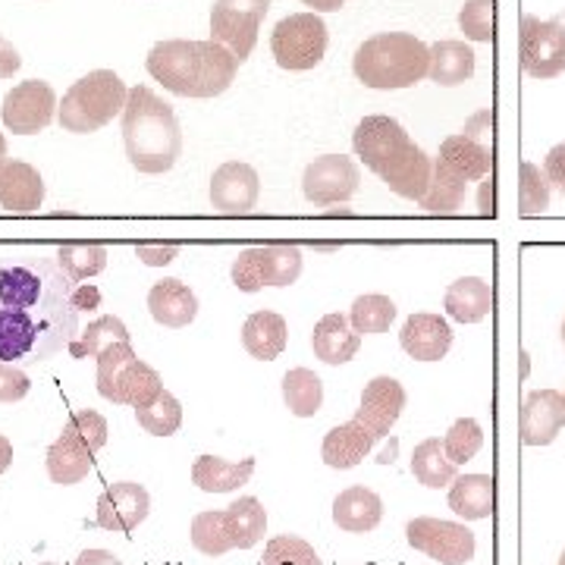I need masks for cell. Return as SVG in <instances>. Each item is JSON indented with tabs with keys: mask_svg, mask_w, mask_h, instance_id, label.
<instances>
[{
	"mask_svg": "<svg viewBox=\"0 0 565 565\" xmlns=\"http://www.w3.org/2000/svg\"><path fill=\"white\" fill-rule=\"evenodd\" d=\"M405 408V390L396 377H374L362 390V403L355 408V422H362L377 440L390 437L393 424L399 422Z\"/></svg>",
	"mask_w": 565,
	"mask_h": 565,
	"instance_id": "cell-19",
	"label": "cell"
},
{
	"mask_svg": "<svg viewBox=\"0 0 565 565\" xmlns=\"http://www.w3.org/2000/svg\"><path fill=\"white\" fill-rule=\"evenodd\" d=\"M76 286L57 258L44 255H0V308H22L44 318L76 323Z\"/></svg>",
	"mask_w": 565,
	"mask_h": 565,
	"instance_id": "cell-3",
	"label": "cell"
},
{
	"mask_svg": "<svg viewBox=\"0 0 565 565\" xmlns=\"http://www.w3.org/2000/svg\"><path fill=\"white\" fill-rule=\"evenodd\" d=\"M29 390H32V381H29V374L22 367L0 362V403H20V399L29 396Z\"/></svg>",
	"mask_w": 565,
	"mask_h": 565,
	"instance_id": "cell-47",
	"label": "cell"
},
{
	"mask_svg": "<svg viewBox=\"0 0 565 565\" xmlns=\"http://www.w3.org/2000/svg\"><path fill=\"white\" fill-rule=\"evenodd\" d=\"M362 345V333H355V327L349 323L345 315H323L321 321L315 323V333H311V349H315V359H321L323 364H345L355 359Z\"/></svg>",
	"mask_w": 565,
	"mask_h": 565,
	"instance_id": "cell-24",
	"label": "cell"
},
{
	"mask_svg": "<svg viewBox=\"0 0 565 565\" xmlns=\"http://www.w3.org/2000/svg\"><path fill=\"white\" fill-rule=\"evenodd\" d=\"M478 207H481V214H484V217L493 214V173L481 180V199H478Z\"/></svg>",
	"mask_w": 565,
	"mask_h": 565,
	"instance_id": "cell-53",
	"label": "cell"
},
{
	"mask_svg": "<svg viewBox=\"0 0 565 565\" xmlns=\"http://www.w3.org/2000/svg\"><path fill=\"white\" fill-rule=\"evenodd\" d=\"M126 158L139 173H167L180 161L182 129L173 107L158 98L148 85L129 88L122 110Z\"/></svg>",
	"mask_w": 565,
	"mask_h": 565,
	"instance_id": "cell-4",
	"label": "cell"
},
{
	"mask_svg": "<svg viewBox=\"0 0 565 565\" xmlns=\"http://www.w3.org/2000/svg\"><path fill=\"white\" fill-rule=\"evenodd\" d=\"M223 519H226L233 550H252V546L262 544L264 534H267V509L255 497H239L236 503L226 505Z\"/></svg>",
	"mask_w": 565,
	"mask_h": 565,
	"instance_id": "cell-32",
	"label": "cell"
},
{
	"mask_svg": "<svg viewBox=\"0 0 565 565\" xmlns=\"http://www.w3.org/2000/svg\"><path fill=\"white\" fill-rule=\"evenodd\" d=\"M145 66L151 79H158L180 98H217L239 73V61L217 41H158Z\"/></svg>",
	"mask_w": 565,
	"mask_h": 565,
	"instance_id": "cell-2",
	"label": "cell"
},
{
	"mask_svg": "<svg viewBox=\"0 0 565 565\" xmlns=\"http://www.w3.org/2000/svg\"><path fill=\"white\" fill-rule=\"evenodd\" d=\"M405 541L408 546L422 550L424 556L437 559L444 565H468L478 553V537L475 531L462 522H446V519H412L405 525Z\"/></svg>",
	"mask_w": 565,
	"mask_h": 565,
	"instance_id": "cell-12",
	"label": "cell"
},
{
	"mask_svg": "<svg viewBox=\"0 0 565 565\" xmlns=\"http://www.w3.org/2000/svg\"><path fill=\"white\" fill-rule=\"evenodd\" d=\"M239 292H258L264 286H292L302 277V252L296 245H258L236 255L230 267Z\"/></svg>",
	"mask_w": 565,
	"mask_h": 565,
	"instance_id": "cell-10",
	"label": "cell"
},
{
	"mask_svg": "<svg viewBox=\"0 0 565 565\" xmlns=\"http://www.w3.org/2000/svg\"><path fill=\"white\" fill-rule=\"evenodd\" d=\"M0 161H7V139H3V132H0Z\"/></svg>",
	"mask_w": 565,
	"mask_h": 565,
	"instance_id": "cell-56",
	"label": "cell"
},
{
	"mask_svg": "<svg viewBox=\"0 0 565 565\" xmlns=\"http://www.w3.org/2000/svg\"><path fill=\"white\" fill-rule=\"evenodd\" d=\"M456 468H459V465L449 462L444 440H437V437L422 440V444L415 446V452H412V475H415V481L427 487V490H440V487L452 484V481L459 478Z\"/></svg>",
	"mask_w": 565,
	"mask_h": 565,
	"instance_id": "cell-34",
	"label": "cell"
},
{
	"mask_svg": "<svg viewBox=\"0 0 565 565\" xmlns=\"http://www.w3.org/2000/svg\"><path fill=\"white\" fill-rule=\"evenodd\" d=\"M352 148H355V158L390 185V192H396L405 202H422L430 185L434 158H427L422 148L408 139L403 122L384 114L364 117L352 132Z\"/></svg>",
	"mask_w": 565,
	"mask_h": 565,
	"instance_id": "cell-1",
	"label": "cell"
},
{
	"mask_svg": "<svg viewBox=\"0 0 565 565\" xmlns=\"http://www.w3.org/2000/svg\"><path fill=\"white\" fill-rule=\"evenodd\" d=\"M565 427V393L534 390L519 412V437L525 446H550Z\"/></svg>",
	"mask_w": 565,
	"mask_h": 565,
	"instance_id": "cell-18",
	"label": "cell"
},
{
	"mask_svg": "<svg viewBox=\"0 0 565 565\" xmlns=\"http://www.w3.org/2000/svg\"><path fill=\"white\" fill-rule=\"evenodd\" d=\"M57 264L70 280L85 282L98 277L107 267V252H104V245L95 243H63L57 248Z\"/></svg>",
	"mask_w": 565,
	"mask_h": 565,
	"instance_id": "cell-39",
	"label": "cell"
},
{
	"mask_svg": "<svg viewBox=\"0 0 565 565\" xmlns=\"http://www.w3.org/2000/svg\"><path fill=\"white\" fill-rule=\"evenodd\" d=\"M98 515L95 522L104 531H114V534H132L136 527L151 515V497L148 490L136 481H117L104 490L98 497Z\"/></svg>",
	"mask_w": 565,
	"mask_h": 565,
	"instance_id": "cell-17",
	"label": "cell"
},
{
	"mask_svg": "<svg viewBox=\"0 0 565 565\" xmlns=\"http://www.w3.org/2000/svg\"><path fill=\"white\" fill-rule=\"evenodd\" d=\"M148 311L161 327L182 330L199 318V299L189 289V282L177 280V277H163L148 289Z\"/></svg>",
	"mask_w": 565,
	"mask_h": 565,
	"instance_id": "cell-21",
	"label": "cell"
},
{
	"mask_svg": "<svg viewBox=\"0 0 565 565\" xmlns=\"http://www.w3.org/2000/svg\"><path fill=\"white\" fill-rule=\"evenodd\" d=\"M478 57L465 41H437L430 44V66H427V79L437 85H462L475 76Z\"/></svg>",
	"mask_w": 565,
	"mask_h": 565,
	"instance_id": "cell-30",
	"label": "cell"
},
{
	"mask_svg": "<svg viewBox=\"0 0 565 565\" xmlns=\"http://www.w3.org/2000/svg\"><path fill=\"white\" fill-rule=\"evenodd\" d=\"M76 565H122L110 550H82Z\"/></svg>",
	"mask_w": 565,
	"mask_h": 565,
	"instance_id": "cell-52",
	"label": "cell"
},
{
	"mask_svg": "<svg viewBox=\"0 0 565 565\" xmlns=\"http://www.w3.org/2000/svg\"><path fill=\"white\" fill-rule=\"evenodd\" d=\"M177 255H180V245H177V243H167V245L141 243V245H136V258L148 264V267H163V264L173 262Z\"/></svg>",
	"mask_w": 565,
	"mask_h": 565,
	"instance_id": "cell-49",
	"label": "cell"
},
{
	"mask_svg": "<svg viewBox=\"0 0 565 565\" xmlns=\"http://www.w3.org/2000/svg\"><path fill=\"white\" fill-rule=\"evenodd\" d=\"M381 519H384V500L362 484L345 487L343 493L333 500V522L340 531L367 534L381 525Z\"/></svg>",
	"mask_w": 565,
	"mask_h": 565,
	"instance_id": "cell-25",
	"label": "cell"
},
{
	"mask_svg": "<svg viewBox=\"0 0 565 565\" xmlns=\"http://www.w3.org/2000/svg\"><path fill=\"white\" fill-rule=\"evenodd\" d=\"M20 66H22L20 51L0 35V79H13V76L20 73Z\"/></svg>",
	"mask_w": 565,
	"mask_h": 565,
	"instance_id": "cell-51",
	"label": "cell"
},
{
	"mask_svg": "<svg viewBox=\"0 0 565 565\" xmlns=\"http://www.w3.org/2000/svg\"><path fill=\"white\" fill-rule=\"evenodd\" d=\"M189 537H192V546L217 559V556H226L233 550V541H230V531H226V519H223V509H207V512H199L192 519V527H189Z\"/></svg>",
	"mask_w": 565,
	"mask_h": 565,
	"instance_id": "cell-40",
	"label": "cell"
},
{
	"mask_svg": "<svg viewBox=\"0 0 565 565\" xmlns=\"http://www.w3.org/2000/svg\"><path fill=\"white\" fill-rule=\"evenodd\" d=\"M446 315L459 323H481L493 308V286L484 277H459L444 296Z\"/></svg>",
	"mask_w": 565,
	"mask_h": 565,
	"instance_id": "cell-27",
	"label": "cell"
},
{
	"mask_svg": "<svg viewBox=\"0 0 565 565\" xmlns=\"http://www.w3.org/2000/svg\"><path fill=\"white\" fill-rule=\"evenodd\" d=\"M481 446H484V427L475 422V418H459V422L446 430L444 449L452 465L471 462L481 452Z\"/></svg>",
	"mask_w": 565,
	"mask_h": 565,
	"instance_id": "cell-44",
	"label": "cell"
},
{
	"mask_svg": "<svg viewBox=\"0 0 565 565\" xmlns=\"http://www.w3.org/2000/svg\"><path fill=\"white\" fill-rule=\"evenodd\" d=\"M556 20H563V22H565V10H559V13H556Z\"/></svg>",
	"mask_w": 565,
	"mask_h": 565,
	"instance_id": "cell-57",
	"label": "cell"
},
{
	"mask_svg": "<svg viewBox=\"0 0 565 565\" xmlns=\"http://www.w3.org/2000/svg\"><path fill=\"white\" fill-rule=\"evenodd\" d=\"M427 66L430 47L408 32H381L362 41L352 57L355 79L377 92H399L418 85L427 76Z\"/></svg>",
	"mask_w": 565,
	"mask_h": 565,
	"instance_id": "cell-5",
	"label": "cell"
},
{
	"mask_svg": "<svg viewBox=\"0 0 565 565\" xmlns=\"http://www.w3.org/2000/svg\"><path fill=\"white\" fill-rule=\"evenodd\" d=\"M61 437L82 446L85 452L98 456L104 444H107V422H104L102 412H95V408H79V412L70 415V422L63 424Z\"/></svg>",
	"mask_w": 565,
	"mask_h": 565,
	"instance_id": "cell-42",
	"label": "cell"
},
{
	"mask_svg": "<svg viewBox=\"0 0 565 565\" xmlns=\"http://www.w3.org/2000/svg\"><path fill=\"white\" fill-rule=\"evenodd\" d=\"M563 343H565V321H563Z\"/></svg>",
	"mask_w": 565,
	"mask_h": 565,
	"instance_id": "cell-59",
	"label": "cell"
},
{
	"mask_svg": "<svg viewBox=\"0 0 565 565\" xmlns=\"http://www.w3.org/2000/svg\"><path fill=\"white\" fill-rule=\"evenodd\" d=\"M519 63L531 79H556L565 73V22L522 17Z\"/></svg>",
	"mask_w": 565,
	"mask_h": 565,
	"instance_id": "cell-13",
	"label": "cell"
},
{
	"mask_svg": "<svg viewBox=\"0 0 565 565\" xmlns=\"http://www.w3.org/2000/svg\"><path fill=\"white\" fill-rule=\"evenodd\" d=\"M396 321V302L390 296L371 292V296H359L352 308H349V323L355 327V333L362 337H377L386 333Z\"/></svg>",
	"mask_w": 565,
	"mask_h": 565,
	"instance_id": "cell-38",
	"label": "cell"
},
{
	"mask_svg": "<svg viewBox=\"0 0 565 565\" xmlns=\"http://www.w3.org/2000/svg\"><path fill=\"white\" fill-rule=\"evenodd\" d=\"M459 29L465 39L471 41H493L497 29V0H465L462 13H459Z\"/></svg>",
	"mask_w": 565,
	"mask_h": 565,
	"instance_id": "cell-46",
	"label": "cell"
},
{
	"mask_svg": "<svg viewBox=\"0 0 565 565\" xmlns=\"http://www.w3.org/2000/svg\"><path fill=\"white\" fill-rule=\"evenodd\" d=\"M468 139H475L481 148L487 151H493V110H481V114H475L471 120L465 122L462 129Z\"/></svg>",
	"mask_w": 565,
	"mask_h": 565,
	"instance_id": "cell-48",
	"label": "cell"
},
{
	"mask_svg": "<svg viewBox=\"0 0 565 565\" xmlns=\"http://www.w3.org/2000/svg\"><path fill=\"white\" fill-rule=\"evenodd\" d=\"M399 343H403L405 355L415 362H440L452 349V327L434 311H418L403 323Z\"/></svg>",
	"mask_w": 565,
	"mask_h": 565,
	"instance_id": "cell-20",
	"label": "cell"
},
{
	"mask_svg": "<svg viewBox=\"0 0 565 565\" xmlns=\"http://www.w3.org/2000/svg\"><path fill=\"white\" fill-rule=\"evenodd\" d=\"M117 343H132L126 323L117 318V315H102L95 321L88 323L85 330H79V337L70 343V355L73 359H98L104 349Z\"/></svg>",
	"mask_w": 565,
	"mask_h": 565,
	"instance_id": "cell-37",
	"label": "cell"
},
{
	"mask_svg": "<svg viewBox=\"0 0 565 565\" xmlns=\"http://www.w3.org/2000/svg\"><path fill=\"white\" fill-rule=\"evenodd\" d=\"M381 444L362 422H345L337 424L327 437H323L321 444V459L330 468H337V471H349V468H355V465L364 462V456L374 449V446Z\"/></svg>",
	"mask_w": 565,
	"mask_h": 565,
	"instance_id": "cell-23",
	"label": "cell"
},
{
	"mask_svg": "<svg viewBox=\"0 0 565 565\" xmlns=\"http://www.w3.org/2000/svg\"><path fill=\"white\" fill-rule=\"evenodd\" d=\"M437 161H444L449 170H456L465 182H481L493 173V151L481 148L475 139H468L465 132L449 136L440 145Z\"/></svg>",
	"mask_w": 565,
	"mask_h": 565,
	"instance_id": "cell-31",
	"label": "cell"
},
{
	"mask_svg": "<svg viewBox=\"0 0 565 565\" xmlns=\"http://www.w3.org/2000/svg\"><path fill=\"white\" fill-rule=\"evenodd\" d=\"M559 565H565V550H563V556H559Z\"/></svg>",
	"mask_w": 565,
	"mask_h": 565,
	"instance_id": "cell-58",
	"label": "cell"
},
{
	"mask_svg": "<svg viewBox=\"0 0 565 565\" xmlns=\"http://www.w3.org/2000/svg\"><path fill=\"white\" fill-rule=\"evenodd\" d=\"M302 3L311 7V13H337L345 7V0H302Z\"/></svg>",
	"mask_w": 565,
	"mask_h": 565,
	"instance_id": "cell-54",
	"label": "cell"
},
{
	"mask_svg": "<svg viewBox=\"0 0 565 565\" xmlns=\"http://www.w3.org/2000/svg\"><path fill=\"white\" fill-rule=\"evenodd\" d=\"M262 565H321L318 550L296 537V534H277L274 541H267L264 546Z\"/></svg>",
	"mask_w": 565,
	"mask_h": 565,
	"instance_id": "cell-45",
	"label": "cell"
},
{
	"mask_svg": "<svg viewBox=\"0 0 565 565\" xmlns=\"http://www.w3.org/2000/svg\"><path fill=\"white\" fill-rule=\"evenodd\" d=\"M289 343V327L277 311H255L243 323L245 352L258 362H274Z\"/></svg>",
	"mask_w": 565,
	"mask_h": 565,
	"instance_id": "cell-28",
	"label": "cell"
},
{
	"mask_svg": "<svg viewBox=\"0 0 565 565\" xmlns=\"http://www.w3.org/2000/svg\"><path fill=\"white\" fill-rule=\"evenodd\" d=\"M10 465H13V444L0 434V475L10 471Z\"/></svg>",
	"mask_w": 565,
	"mask_h": 565,
	"instance_id": "cell-55",
	"label": "cell"
},
{
	"mask_svg": "<svg viewBox=\"0 0 565 565\" xmlns=\"http://www.w3.org/2000/svg\"><path fill=\"white\" fill-rule=\"evenodd\" d=\"M44 465H47V478H51L54 484L73 487L88 478V471L95 468V456L85 452V449L73 444V440H66V437H57L54 444L47 446Z\"/></svg>",
	"mask_w": 565,
	"mask_h": 565,
	"instance_id": "cell-33",
	"label": "cell"
},
{
	"mask_svg": "<svg viewBox=\"0 0 565 565\" xmlns=\"http://www.w3.org/2000/svg\"><path fill=\"white\" fill-rule=\"evenodd\" d=\"M282 403L296 418H315L323 405V381L308 367L282 374Z\"/></svg>",
	"mask_w": 565,
	"mask_h": 565,
	"instance_id": "cell-36",
	"label": "cell"
},
{
	"mask_svg": "<svg viewBox=\"0 0 565 565\" xmlns=\"http://www.w3.org/2000/svg\"><path fill=\"white\" fill-rule=\"evenodd\" d=\"M327 44H330V32L318 13H292L277 22L270 35V54L282 70L305 73L323 61Z\"/></svg>",
	"mask_w": 565,
	"mask_h": 565,
	"instance_id": "cell-9",
	"label": "cell"
},
{
	"mask_svg": "<svg viewBox=\"0 0 565 565\" xmlns=\"http://www.w3.org/2000/svg\"><path fill=\"white\" fill-rule=\"evenodd\" d=\"M3 126L13 136H35L44 132L57 117V95L44 79H29L13 85L0 107Z\"/></svg>",
	"mask_w": 565,
	"mask_h": 565,
	"instance_id": "cell-14",
	"label": "cell"
},
{
	"mask_svg": "<svg viewBox=\"0 0 565 565\" xmlns=\"http://www.w3.org/2000/svg\"><path fill=\"white\" fill-rule=\"evenodd\" d=\"M136 422L151 437H173L182 427V405L173 393L161 390V396L145 408H136Z\"/></svg>",
	"mask_w": 565,
	"mask_h": 565,
	"instance_id": "cell-41",
	"label": "cell"
},
{
	"mask_svg": "<svg viewBox=\"0 0 565 565\" xmlns=\"http://www.w3.org/2000/svg\"><path fill=\"white\" fill-rule=\"evenodd\" d=\"M465 192H468V182L456 170H449L444 161L434 158L430 185H427V192L418 204L427 214H459L465 204Z\"/></svg>",
	"mask_w": 565,
	"mask_h": 565,
	"instance_id": "cell-35",
	"label": "cell"
},
{
	"mask_svg": "<svg viewBox=\"0 0 565 565\" xmlns=\"http://www.w3.org/2000/svg\"><path fill=\"white\" fill-rule=\"evenodd\" d=\"M544 173H546V180H550V185H553V189H556V192L565 199V141L546 151Z\"/></svg>",
	"mask_w": 565,
	"mask_h": 565,
	"instance_id": "cell-50",
	"label": "cell"
},
{
	"mask_svg": "<svg viewBox=\"0 0 565 565\" xmlns=\"http://www.w3.org/2000/svg\"><path fill=\"white\" fill-rule=\"evenodd\" d=\"M270 10V0H214L211 7V41L233 51L239 63L258 44V29Z\"/></svg>",
	"mask_w": 565,
	"mask_h": 565,
	"instance_id": "cell-11",
	"label": "cell"
},
{
	"mask_svg": "<svg viewBox=\"0 0 565 565\" xmlns=\"http://www.w3.org/2000/svg\"><path fill=\"white\" fill-rule=\"evenodd\" d=\"M126 98L129 92L114 70H95L79 82H73V88L63 95L57 120L66 132L88 136L104 129L114 117H120L126 110Z\"/></svg>",
	"mask_w": 565,
	"mask_h": 565,
	"instance_id": "cell-7",
	"label": "cell"
},
{
	"mask_svg": "<svg viewBox=\"0 0 565 565\" xmlns=\"http://www.w3.org/2000/svg\"><path fill=\"white\" fill-rule=\"evenodd\" d=\"M449 509L465 522H484L497 509V484L490 475H459L449 484Z\"/></svg>",
	"mask_w": 565,
	"mask_h": 565,
	"instance_id": "cell-26",
	"label": "cell"
},
{
	"mask_svg": "<svg viewBox=\"0 0 565 565\" xmlns=\"http://www.w3.org/2000/svg\"><path fill=\"white\" fill-rule=\"evenodd\" d=\"M44 202V180L41 173L25 161H0V207L32 214Z\"/></svg>",
	"mask_w": 565,
	"mask_h": 565,
	"instance_id": "cell-22",
	"label": "cell"
},
{
	"mask_svg": "<svg viewBox=\"0 0 565 565\" xmlns=\"http://www.w3.org/2000/svg\"><path fill=\"white\" fill-rule=\"evenodd\" d=\"M550 192L553 185L546 180V173L537 163L525 161L519 167V207L522 217H537L550 207Z\"/></svg>",
	"mask_w": 565,
	"mask_h": 565,
	"instance_id": "cell-43",
	"label": "cell"
},
{
	"mask_svg": "<svg viewBox=\"0 0 565 565\" xmlns=\"http://www.w3.org/2000/svg\"><path fill=\"white\" fill-rule=\"evenodd\" d=\"M79 337L76 323L44 318L22 308H0V362L39 364L47 362L63 345Z\"/></svg>",
	"mask_w": 565,
	"mask_h": 565,
	"instance_id": "cell-6",
	"label": "cell"
},
{
	"mask_svg": "<svg viewBox=\"0 0 565 565\" xmlns=\"http://www.w3.org/2000/svg\"><path fill=\"white\" fill-rule=\"evenodd\" d=\"M252 475H255V459L226 462L221 456H199L192 465V484L204 493H233L248 484Z\"/></svg>",
	"mask_w": 565,
	"mask_h": 565,
	"instance_id": "cell-29",
	"label": "cell"
},
{
	"mask_svg": "<svg viewBox=\"0 0 565 565\" xmlns=\"http://www.w3.org/2000/svg\"><path fill=\"white\" fill-rule=\"evenodd\" d=\"M161 374L136 355L132 343H117L98 355V393L107 403L145 408L161 396Z\"/></svg>",
	"mask_w": 565,
	"mask_h": 565,
	"instance_id": "cell-8",
	"label": "cell"
},
{
	"mask_svg": "<svg viewBox=\"0 0 565 565\" xmlns=\"http://www.w3.org/2000/svg\"><path fill=\"white\" fill-rule=\"evenodd\" d=\"M359 182H362V173H359V163L352 158L323 154V158H315L305 167L302 192L311 204L327 207V204L349 202L359 192Z\"/></svg>",
	"mask_w": 565,
	"mask_h": 565,
	"instance_id": "cell-15",
	"label": "cell"
},
{
	"mask_svg": "<svg viewBox=\"0 0 565 565\" xmlns=\"http://www.w3.org/2000/svg\"><path fill=\"white\" fill-rule=\"evenodd\" d=\"M262 199V180L258 170L243 161H226L211 177V204L226 217L252 214Z\"/></svg>",
	"mask_w": 565,
	"mask_h": 565,
	"instance_id": "cell-16",
	"label": "cell"
}]
</instances>
